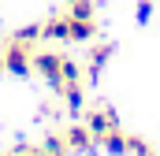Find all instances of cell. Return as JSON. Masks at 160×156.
<instances>
[{"label": "cell", "instance_id": "6da1fadb", "mask_svg": "<svg viewBox=\"0 0 160 156\" xmlns=\"http://www.w3.org/2000/svg\"><path fill=\"white\" fill-rule=\"evenodd\" d=\"M0 63H4V71L15 78H26L34 71V52H26V45L22 41H8L4 45V52H0Z\"/></svg>", "mask_w": 160, "mask_h": 156}, {"label": "cell", "instance_id": "7a4b0ae2", "mask_svg": "<svg viewBox=\"0 0 160 156\" xmlns=\"http://www.w3.org/2000/svg\"><path fill=\"white\" fill-rule=\"evenodd\" d=\"M60 138H63V149H71V153H89L97 145V138L89 134V126H78V123H71Z\"/></svg>", "mask_w": 160, "mask_h": 156}, {"label": "cell", "instance_id": "3957f363", "mask_svg": "<svg viewBox=\"0 0 160 156\" xmlns=\"http://www.w3.org/2000/svg\"><path fill=\"white\" fill-rule=\"evenodd\" d=\"M86 126H89V134L101 141V138H104L108 130H116L119 123H116V112H112V108H93V112L86 115Z\"/></svg>", "mask_w": 160, "mask_h": 156}, {"label": "cell", "instance_id": "277c9868", "mask_svg": "<svg viewBox=\"0 0 160 156\" xmlns=\"http://www.w3.org/2000/svg\"><path fill=\"white\" fill-rule=\"evenodd\" d=\"M60 52H34V71H41V78H48L52 85H60Z\"/></svg>", "mask_w": 160, "mask_h": 156}, {"label": "cell", "instance_id": "5b68a950", "mask_svg": "<svg viewBox=\"0 0 160 156\" xmlns=\"http://www.w3.org/2000/svg\"><path fill=\"white\" fill-rule=\"evenodd\" d=\"M41 37H52V41H71V15H56L41 26Z\"/></svg>", "mask_w": 160, "mask_h": 156}, {"label": "cell", "instance_id": "8992f818", "mask_svg": "<svg viewBox=\"0 0 160 156\" xmlns=\"http://www.w3.org/2000/svg\"><path fill=\"white\" fill-rule=\"evenodd\" d=\"M78 82H82V63L71 60V56H63V63H60V85H78Z\"/></svg>", "mask_w": 160, "mask_h": 156}, {"label": "cell", "instance_id": "52a82bcc", "mask_svg": "<svg viewBox=\"0 0 160 156\" xmlns=\"http://www.w3.org/2000/svg\"><path fill=\"white\" fill-rule=\"evenodd\" d=\"M101 145L112 156H127V134H119V126H116V130H108V134L101 138Z\"/></svg>", "mask_w": 160, "mask_h": 156}, {"label": "cell", "instance_id": "ba28073f", "mask_svg": "<svg viewBox=\"0 0 160 156\" xmlns=\"http://www.w3.org/2000/svg\"><path fill=\"white\" fill-rule=\"evenodd\" d=\"M112 60V45H97L93 52H89V75L97 78L101 71H104V63Z\"/></svg>", "mask_w": 160, "mask_h": 156}, {"label": "cell", "instance_id": "9c48e42d", "mask_svg": "<svg viewBox=\"0 0 160 156\" xmlns=\"http://www.w3.org/2000/svg\"><path fill=\"white\" fill-rule=\"evenodd\" d=\"M60 93H63L67 112H71V115H78V112H82V89H78V85H60Z\"/></svg>", "mask_w": 160, "mask_h": 156}, {"label": "cell", "instance_id": "30bf717a", "mask_svg": "<svg viewBox=\"0 0 160 156\" xmlns=\"http://www.w3.org/2000/svg\"><path fill=\"white\" fill-rule=\"evenodd\" d=\"M67 15L71 19H93V0H71L67 4Z\"/></svg>", "mask_w": 160, "mask_h": 156}, {"label": "cell", "instance_id": "8fae6325", "mask_svg": "<svg viewBox=\"0 0 160 156\" xmlns=\"http://www.w3.org/2000/svg\"><path fill=\"white\" fill-rule=\"evenodd\" d=\"M127 153H134V156H149L153 149H149V141H145V138H134V134H127Z\"/></svg>", "mask_w": 160, "mask_h": 156}, {"label": "cell", "instance_id": "7c38bea8", "mask_svg": "<svg viewBox=\"0 0 160 156\" xmlns=\"http://www.w3.org/2000/svg\"><path fill=\"white\" fill-rule=\"evenodd\" d=\"M41 37V26H22V30H15L11 34V41H22V45H30V41Z\"/></svg>", "mask_w": 160, "mask_h": 156}, {"label": "cell", "instance_id": "4fadbf2b", "mask_svg": "<svg viewBox=\"0 0 160 156\" xmlns=\"http://www.w3.org/2000/svg\"><path fill=\"white\" fill-rule=\"evenodd\" d=\"M149 19H153V0H138V22L145 26Z\"/></svg>", "mask_w": 160, "mask_h": 156}, {"label": "cell", "instance_id": "5bb4252c", "mask_svg": "<svg viewBox=\"0 0 160 156\" xmlns=\"http://www.w3.org/2000/svg\"><path fill=\"white\" fill-rule=\"evenodd\" d=\"M26 156H48V153H26Z\"/></svg>", "mask_w": 160, "mask_h": 156}, {"label": "cell", "instance_id": "9a60e30c", "mask_svg": "<svg viewBox=\"0 0 160 156\" xmlns=\"http://www.w3.org/2000/svg\"><path fill=\"white\" fill-rule=\"evenodd\" d=\"M67 4H71V0H67Z\"/></svg>", "mask_w": 160, "mask_h": 156}, {"label": "cell", "instance_id": "2e32d148", "mask_svg": "<svg viewBox=\"0 0 160 156\" xmlns=\"http://www.w3.org/2000/svg\"><path fill=\"white\" fill-rule=\"evenodd\" d=\"M149 156H153V153H149Z\"/></svg>", "mask_w": 160, "mask_h": 156}]
</instances>
